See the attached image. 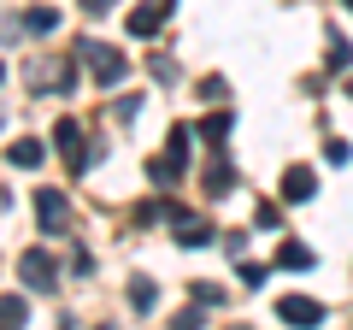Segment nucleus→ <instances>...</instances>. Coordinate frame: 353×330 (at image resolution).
Listing matches in <instances>:
<instances>
[{
	"instance_id": "f257e3e1",
	"label": "nucleus",
	"mask_w": 353,
	"mask_h": 330,
	"mask_svg": "<svg viewBox=\"0 0 353 330\" xmlns=\"http://www.w3.org/2000/svg\"><path fill=\"white\" fill-rule=\"evenodd\" d=\"M77 59L88 65V71H94V83H106V89H112V83H124V53H112L106 48V41H77Z\"/></svg>"
},
{
	"instance_id": "f03ea898",
	"label": "nucleus",
	"mask_w": 353,
	"mask_h": 330,
	"mask_svg": "<svg viewBox=\"0 0 353 330\" xmlns=\"http://www.w3.org/2000/svg\"><path fill=\"white\" fill-rule=\"evenodd\" d=\"M30 83H36L41 95H65V89H77V65L71 59H41V65H30Z\"/></svg>"
},
{
	"instance_id": "7ed1b4c3",
	"label": "nucleus",
	"mask_w": 353,
	"mask_h": 330,
	"mask_svg": "<svg viewBox=\"0 0 353 330\" xmlns=\"http://www.w3.org/2000/svg\"><path fill=\"white\" fill-rule=\"evenodd\" d=\"M53 142H59V153H65L71 171H83V165L94 159V153L83 148V124H77V118H59V124H53Z\"/></svg>"
},
{
	"instance_id": "20e7f679",
	"label": "nucleus",
	"mask_w": 353,
	"mask_h": 330,
	"mask_svg": "<svg viewBox=\"0 0 353 330\" xmlns=\"http://www.w3.org/2000/svg\"><path fill=\"white\" fill-rule=\"evenodd\" d=\"M277 318H283V324H294V330H318V324H324V307L306 301V295H283V301H277Z\"/></svg>"
},
{
	"instance_id": "39448f33",
	"label": "nucleus",
	"mask_w": 353,
	"mask_h": 330,
	"mask_svg": "<svg viewBox=\"0 0 353 330\" xmlns=\"http://www.w3.org/2000/svg\"><path fill=\"white\" fill-rule=\"evenodd\" d=\"M36 218H41V236H59L65 218H71L65 195H59V189H36Z\"/></svg>"
},
{
	"instance_id": "423d86ee",
	"label": "nucleus",
	"mask_w": 353,
	"mask_h": 330,
	"mask_svg": "<svg viewBox=\"0 0 353 330\" xmlns=\"http://www.w3.org/2000/svg\"><path fill=\"white\" fill-rule=\"evenodd\" d=\"M18 278H24L30 289H53V278H59V266H53V254H41V248H30V254L18 260Z\"/></svg>"
},
{
	"instance_id": "0eeeda50",
	"label": "nucleus",
	"mask_w": 353,
	"mask_h": 330,
	"mask_svg": "<svg viewBox=\"0 0 353 330\" xmlns=\"http://www.w3.org/2000/svg\"><path fill=\"white\" fill-rule=\"evenodd\" d=\"M171 224H176V242H183V248H206V242H212V224L194 218V213H183V206H171Z\"/></svg>"
},
{
	"instance_id": "6e6552de",
	"label": "nucleus",
	"mask_w": 353,
	"mask_h": 330,
	"mask_svg": "<svg viewBox=\"0 0 353 330\" xmlns=\"http://www.w3.org/2000/svg\"><path fill=\"white\" fill-rule=\"evenodd\" d=\"M312 195H318V177L306 165H289L283 171V201H312Z\"/></svg>"
},
{
	"instance_id": "1a4fd4ad",
	"label": "nucleus",
	"mask_w": 353,
	"mask_h": 330,
	"mask_svg": "<svg viewBox=\"0 0 353 330\" xmlns=\"http://www.w3.org/2000/svg\"><path fill=\"white\" fill-rule=\"evenodd\" d=\"M165 12H171V0H159V6H136V12H130V36H153Z\"/></svg>"
},
{
	"instance_id": "9d476101",
	"label": "nucleus",
	"mask_w": 353,
	"mask_h": 330,
	"mask_svg": "<svg viewBox=\"0 0 353 330\" xmlns=\"http://www.w3.org/2000/svg\"><path fill=\"white\" fill-rule=\"evenodd\" d=\"M24 318H30L24 295H0V330H24Z\"/></svg>"
},
{
	"instance_id": "9b49d317",
	"label": "nucleus",
	"mask_w": 353,
	"mask_h": 330,
	"mask_svg": "<svg viewBox=\"0 0 353 330\" xmlns=\"http://www.w3.org/2000/svg\"><path fill=\"white\" fill-rule=\"evenodd\" d=\"M6 159H12V165H24V171H36V165H41V142H12V153H6Z\"/></svg>"
},
{
	"instance_id": "f8f14e48",
	"label": "nucleus",
	"mask_w": 353,
	"mask_h": 330,
	"mask_svg": "<svg viewBox=\"0 0 353 330\" xmlns=\"http://www.w3.org/2000/svg\"><path fill=\"white\" fill-rule=\"evenodd\" d=\"M277 266H289V271H306V266H312V248H301V242H283Z\"/></svg>"
},
{
	"instance_id": "ddd939ff",
	"label": "nucleus",
	"mask_w": 353,
	"mask_h": 330,
	"mask_svg": "<svg viewBox=\"0 0 353 330\" xmlns=\"http://www.w3.org/2000/svg\"><path fill=\"white\" fill-rule=\"evenodd\" d=\"M24 24H30V36H48V30L59 24V12H53V6H30V18H24Z\"/></svg>"
},
{
	"instance_id": "4468645a",
	"label": "nucleus",
	"mask_w": 353,
	"mask_h": 330,
	"mask_svg": "<svg viewBox=\"0 0 353 330\" xmlns=\"http://www.w3.org/2000/svg\"><path fill=\"white\" fill-rule=\"evenodd\" d=\"M153 301H159V295H153V283H148V278L130 283V307H136V313H153Z\"/></svg>"
},
{
	"instance_id": "2eb2a0df",
	"label": "nucleus",
	"mask_w": 353,
	"mask_h": 330,
	"mask_svg": "<svg viewBox=\"0 0 353 330\" xmlns=\"http://www.w3.org/2000/svg\"><path fill=\"white\" fill-rule=\"evenodd\" d=\"M148 71H153V77H159V83H176V65H171V59H165V53H153V59H148Z\"/></svg>"
},
{
	"instance_id": "dca6fc26",
	"label": "nucleus",
	"mask_w": 353,
	"mask_h": 330,
	"mask_svg": "<svg viewBox=\"0 0 353 330\" xmlns=\"http://www.w3.org/2000/svg\"><path fill=\"white\" fill-rule=\"evenodd\" d=\"M201 95H206V101H224V95H230V83H224V77H206V83H201Z\"/></svg>"
},
{
	"instance_id": "f3484780",
	"label": "nucleus",
	"mask_w": 353,
	"mask_h": 330,
	"mask_svg": "<svg viewBox=\"0 0 353 330\" xmlns=\"http://www.w3.org/2000/svg\"><path fill=\"white\" fill-rule=\"evenodd\" d=\"M206 324V313H201V307H189V313H176V330H201Z\"/></svg>"
},
{
	"instance_id": "a211bd4d",
	"label": "nucleus",
	"mask_w": 353,
	"mask_h": 330,
	"mask_svg": "<svg viewBox=\"0 0 353 330\" xmlns=\"http://www.w3.org/2000/svg\"><path fill=\"white\" fill-rule=\"evenodd\" d=\"M330 65H336V71L347 65V41H341V36H330Z\"/></svg>"
},
{
	"instance_id": "6ab92c4d",
	"label": "nucleus",
	"mask_w": 353,
	"mask_h": 330,
	"mask_svg": "<svg viewBox=\"0 0 353 330\" xmlns=\"http://www.w3.org/2000/svg\"><path fill=\"white\" fill-rule=\"evenodd\" d=\"M224 130H230V118H224V113L206 118V142H212V148H218V136H224Z\"/></svg>"
},
{
	"instance_id": "aec40b11",
	"label": "nucleus",
	"mask_w": 353,
	"mask_h": 330,
	"mask_svg": "<svg viewBox=\"0 0 353 330\" xmlns=\"http://www.w3.org/2000/svg\"><path fill=\"white\" fill-rule=\"evenodd\" d=\"M106 6H112V0H83V12H94V18H101Z\"/></svg>"
},
{
	"instance_id": "412c9836",
	"label": "nucleus",
	"mask_w": 353,
	"mask_h": 330,
	"mask_svg": "<svg viewBox=\"0 0 353 330\" xmlns=\"http://www.w3.org/2000/svg\"><path fill=\"white\" fill-rule=\"evenodd\" d=\"M0 36H12V18H0Z\"/></svg>"
},
{
	"instance_id": "4be33fe9",
	"label": "nucleus",
	"mask_w": 353,
	"mask_h": 330,
	"mask_svg": "<svg viewBox=\"0 0 353 330\" xmlns=\"http://www.w3.org/2000/svg\"><path fill=\"white\" fill-rule=\"evenodd\" d=\"M236 330H248V324H236Z\"/></svg>"
},
{
	"instance_id": "5701e85b",
	"label": "nucleus",
	"mask_w": 353,
	"mask_h": 330,
	"mask_svg": "<svg viewBox=\"0 0 353 330\" xmlns=\"http://www.w3.org/2000/svg\"><path fill=\"white\" fill-rule=\"evenodd\" d=\"M347 95H353V83H347Z\"/></svg>"
},
{
	"instance_id": "b1692460",
	"label": "nucleus",
	"mask_w": 353,
	"mask_h": 330,
	"mask_svg": "<svg viewBox=\"0 0 353 330\" xmlns=\"http://www.w3.org/2000/svg\"><path fill=\"white\" fill-rule=\"evenodd\" d=\"M0 124H6V118H0Z\"/></svg>"
},
{
	"instance_id": "393cba45",
	"label": "nucleus",
	"mask_w": 353,
	"mask_h": 330,
	"mask_svg": "<svg viewBox=\"0 0 353 330\" xmlns=\"http://www.w3.org/2000/svg\"><path fill=\"white\" fill-rule=\"evenodd\" d=\"M0 77H6V71H0Z\"/></svg>"
}]
</instances>
